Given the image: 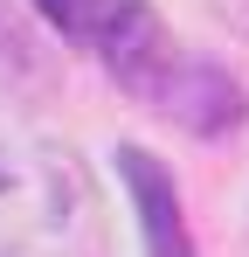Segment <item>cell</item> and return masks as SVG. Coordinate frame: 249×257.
<instances>
[{"mask_svg": "<svg viewBox=\"0 0 249 257\" xmlns=\"http://www.w3.org/2000/svg\"><path fill=\"white\" fill-rule=\"evenodd\" d=\"M111 222L104 195L62 139L0 146V257H104Z\"/></svg>", "mask_w": 249, "mask_h": 257, "instance_id": "6da1fadb", "label": "cell"}, {"mask_svg": "<svg viewBox=\"0 0 249 257\" xmlns=\"http://www.w3.org/2000/svg\"><path fill=\"white\" fill-rule=\"evenodd\" d=\"M146 104H160L173 125L201 132V139H222V132L242 125V84L222 70V63H208V56H173L166 63V77L152 84V97Z\"/></svg>", "mask_w": 249, "mask_h": 257, "instance_id": "7a4b0ae2", "label": "cell"}, {"mask_svg": "<svg viewBox=\"0 0 249 257\" xmlns=\"http://www.w3.org/2000/svg\"><path fill=\"white\" fill-rule=\"evenodd\" d=\"M118 181L138 209V243L146 257H194V236H187V202H180V181L173 167H160L146 146H118Z\"/></svg>", "mask_w": 249, "mask_h": 257, "instance_id": "3957f363", "label": "cell"}, {"mask_svg": "<svg viewBox=\"0 0 249 257\" xmlns=\"http://www.w3.org/2000/svg\"><path fill=\"white\" fill-rule=\"evenodd\" d=\"M42 14H48V28H62L70 42H83V49H104L111 35H118L124 21L146 7V0H35Z\"/></svg>", "mask_w": 249, "mask_h": 257, "instance_id": "277c9868", "label": "cell"}]
</instances>
